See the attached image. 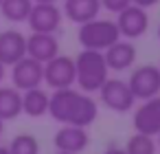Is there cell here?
I'll return each instance as SVG.
<instances>
[{
    "mask_svg": "<svg viewBox=\"0 0 160 154\" xmlns=\"http://www.w3.org/2000/svg\"><path fill=\"white\" fill-rule=\"evenodd\" d=\"M48 114L59 121V123H70V125H92L99 117V106L88 93L75 90L72 86L68 88H57L51 95L48 101Z\"/></svg>",
    "mask_w": 160,
    "mask_h": 154,
    "instance_id": "6da1fadb",
    "label": "cell"
},
{
    "mask_svg": "<svg viewBox=\"0 0 160 154\" xmlns=\"http://www.w3.org/2000/svg\"><path fill=\"white\" fill-rule=\"evenodd\" d=\"M75 84L83 93H99V88L110 77V66L105 62L103 51L83 49L75 57Z\"/></svg>",
    "mask_w": 160,
    "mask_h": 154,
    "instance_id": "7a4b0ae2",
    "label": "cell"
},
{
    "mask_svg": "<svg viewBox=\"0 0 160 154\" xmlns=\"http://www.w3.org/2000/svg\"><path fill=\"white\" fill-rule=\"evenodd\" d=\"M79 44L83 49H94V51H105L112 46L116 40H121V31L116 27V20H103L94 18L83 24H79Z\"/></svg>",
    "mask_w": 160,
    "mask_h": 154,
    "instance_id": "3957f363",
    "label": "cell"
},
{
    "mask_svg": "<svg viewBox=\"0 0 160 154\" xmlns=\"http://www.w3.org/2000/svg\"><path fill=\"white\" fill-rule=\"evenodd\" d=\"M127 84H129L134 97L140 99V101L160 95V66L142 64V66L134 68L129 79H127Z\"/></svg>",
    "mask_w": 160,
    "mask_h": 154,
    "instance_id": "277c9868",
    "label": "cell"
},
{
    "mask_svg": "<svg viewBox=\"0 0 160 154\" xmlns=\"http://www.w3.org/2000/svg\"><path fill=\"white\" fill-rule=\"evenodd\" d=\"M99 97H101V104L114 112H127L134 108V93L129 88L127 82L123 79H105V84L99 88Z\"/></svg>",
    "mask_w": 160,
    "mask_h": 154,
    "instance_id": "5b68a950",
    "label": "cell"
},
{
    "mask_svg": "<svg viewBox=\"0 0 160 154\" xmlns=\"http://www.w3.org/2000/svg\"><path fill=\"white\" fill-rule=\"evenodd\" d=\"M62 18H64V11L57 7V3H33L27 24L31 27V31L57 33L62 27Z\"/></svg>",
    "mask_w": 160,
    "mask_h": 154,
    "instance_id": "8992f818",
    "label": "cell"
},
{
    "mask_svg": "<svg viewBox=\"0 0 160 154\" xmlns=\"http://www.w3.org/2000/svg\"><path fill=\"white\" fill-rule=\"evenodd\" d=\"M116 27L121 31V38H125V40H136V38L145 35L149 29L147 9L132 3L129 7H125L123 11L116 13Z\"/></svg>",
    "mask_w": 160,
    "mask_h": 154,
    "instance_id": "52a82bcc",
    "label": "cell"
},
{
    "mask_svg": "<svg viewBox=\"0 0 160 154\" xmlns=\"http://www.w3.org/2000/svg\"><path fill=\"white\" fill-rule=\"evenodd\" d=\"M75 60L68 55H55L48 62H44V84L53 90L68 88L75 84Z\"/></svg>",
    "mask_w": 160,
    "mask_h": 154,
    "instance_id": "ba28073f",
    "label": "cell"
},
{
    "mask_svg": "<svg viewBox=\"0 0 160 154\" xmlns=\"http://www.w3.org/2000/svg\"><path fill=\"white\" fill-rule=\"evenodd\" d=\"M11 82L18 90H29L40 86L44 82V64L24 55L11 66Z\"/></svg>",
    "mask_w": 160,
    "mask_h": 154,
    "instance_id": "9c48e42d",
    "label": "cell"
},
{
    "mask_svg": "<svg viewBox=\"0 0 160 154\" xmlns=\"http://www.w3.org/2000/svg\"><path fill=\"white\" fill-rule=\"evenodd\" d=\"M90 143V134L83 125H70V123H62V128L55 132L53 136V145L55 150L62 152H72V154H81Z\"/></svg>",
    "mask_w": 160,
    "mask_h": 154,
    "instance_id": "30bf717a",
    "label": "cell"
},
{
    "mask_svg": "<svg viewBox=\"0 0 160 154\" xmlns=\"http://www.w3.org/2000/svg\"><path fill=\"white\" fill-rule=\"evenodd\" d=\"M132 123H134L136 132H145V134H151V136H156L160 132V101H158V95L151 97V99H145L142 106L136 108Z\"/></svg>",
    "mask_w": 160,
    "mask_h": 154,
    "instance_id": "8fae6325",
    "label": "cell"
},
{
    "mask_svg": "<svg viewBox=\"0 0 160 154\" xmlns=\"http://www.w3.org/2000/svg\"><path fill=\"white\" fill-rule=\"evenodd\" d=\"M24 55H27V35H22L16 29L0 31V62L5 66H13Z\"/></svg>",
    "mask_w": 160,
    "mask_h": 154,
    "instance_id": "7c38bea8",
    "label": "cell"
},
{
    "mask_svg": "<svg viewBox=\"0 0 160 154\" xmlns=\"http://www.w3.org/2000/svg\"><path fill=\"white\" fill-rule=\"evenodd\" d=\"M59 53V40L55 33H40L33 31L27 38V55L38 60V62H48L51 57H55Z\"/></svg>",
    "mask_w": 160,
    "mask_h": 154,
    "instance_id": "4fadbf2b",
    "label": "cell"
},
{
    "mask_svg": "<svg viewBox=\"0 0 160 154\" xmlns=\"http://www.w3.org/2000/svg\"><path fill=\"white\" fill-rule=\"evenodd\" d=\"M103 55H105V62H108L110 71L121 73V71H127V68L134 66V62H136V46L132 44V40L123 38V40H116L112 46H108L103 51Z\"/></svg>",
    "mask_w": 160,
    "mask_h": 154,
    "instance_id": "5bb4252c",
    "label": "cell"
},
{
    "mask_svg": "<svg viewBox=\"0 0 160 154\" xmlns=\"http://www.w3.org/2000/svg\"><path fill=\"white\" fill-rule=\"evenodd\" d=\"M101 0H64V16L75 22V24H83L88 20L99 18L101 11Z\"/></svg>",
    "mask_w": 160,
    "mask_h": 154,
    "instance_id": "9a60e30c",
    "label": "cell"
},
{
    "mask_svg": "<svg viewBox=\"0 0 160 154\" xmlns=\"http://www.w3.org/2000/svg\"><path fill=\"white\" fill-rule=\"evenodd\" d=\"M48 101H51V95H48L42 86L22 90V112H24L27 117L38 119V117L48 114Z\"/></svg>",
    "mask_w": 160,
    "mask_h": 154,
    "instance_id": "2e32d148",
    "label": "cell"
},
{
    "mask_svg": "<svg viewBox=\"0 0 160 154\" xmlns=\"http://www.w3.org/2000/svg\"><path fill=\"white\" fill-rule=\"evenodd\" d=\"M18 114H22V90L0 84V119L11 121Z\"/></svg>",
    "mask_w": 160,
    "mask_h": 154,
    "instance_id": "e0dca14e",
    "label": "cell"
},
{
    "mask_svg": "<svg viewBox=\"0 0 160 154\" xmlns=\"http://www.w3.org/2000/svg\"><path fill=\"white\" fill-rule=\"evenodd\" d=\"M31 7H33V0H2L0 3V16L7 22L20 24V22H27Z\"/></svg>",
    "mask_w": 160,
    "mask_h": 154,
    "instance_id": "ac0fdd59",
    "label": "cell"
},
{
    "mask_svg": "<svg viewBox=\"0 0 160 154\" xmlns=\"http://www.w3.org/2000/svg\"><path fill=\"white\" fill-rule=\"evenodd\" d=\"M125 150L127 154H156L158 152V143L151 134H145V132H136L127 139L125 143Z\"/></svg>",
    "mask_w": 160,
    "mask_h": 154,
    "instance_id": "d6986e66",
    "label": "cell"
},
{
    "mask_svg": "<svg viewBox=\"0 0 160 154\" xmlns=\"http://www.w3.org/2000/svg\"><path fill=\"white\" fill-rule=\"evenodd\" d=\"M7 147H9V154H40V141L29 132L16 134Z\"/></svg>",
    "mask_w": 160,
    "mask_h": 154,
    "instance_id": "ffe728a7",
    "label": "cell"
},
{
    "mask_svg": "<svg viewBox=\"0 0 160 154\" xmlns=\"http://www.w3.org/2000/svg\"><path fill=\"white\" fill-rule=\"evenodd\" d=\"M129 5H132V0H101V7L108 9L110 13H118Z\"/></svg>",
    "mask_w": 160,
    "mask_h": 154,
    "instance_id": "44dd1931",
    "label": "cell"
},
{
    "mask_svg": "<svg viewBox=\"0 0 160 154\" xmlns=\"http://www.w3.org/2000/svg\"><path fill=\"white\" fill-rule=\"evenodd\" d=\"M103 154H127V150H125V147H121V145H114V143H112V145H108V147H105V152H103Z\"/></svg>",
    "mask_w": 160,
    "mask_h": 154,
    "instance_id": "7402d4cb",
    "label": "cell"
},
{
    "mask_svg": "<svg viewBox=\"0 0 160 154\" xmlns=\"http://www.w3.org/2000/svg\"><path fill=\"white\" fill-rule=\"evenodd\" d=\"M134 5H140V7H145V9H149V7H153V5H158L160 0H132Z\"/></svg>",
    "mask_w": 160,
    "mask_h": 154,
    "instance_id": "603a6c76",
    "label": "cell"
},
{
    "mask_svg": "<svg viewBox=\"0 0 160 154\" xmlns=\"http://www.w3.org/2000/svg\"><path fill=\"white\" fill-rule=\"evenodd\" d=\"M2 79H5V64L0 62V84H2Z\"/></svg>",
    "mask_w": 160,
    "mask_h": 154,
    "instance_id": "cb8c5ba5",
    "label": "cell"
},
{
    "mask_svg": "<svg viewBox=\"0 0 160 154\" xmlns=\"http://www.w3.org/2000/svg\"><path fill=\"white\" fill-rule=\"evenodd\" d=\"M0 154H9V147L7 145H0Z\"/></svg>",
    "mask_w": 160,
    "mask_h": 154,
    "instance_id": "d4e9b609",
    "label": "cell"
},
{
    "mask_svg": "<svg viewBox=\"0 0 160 154\" xmlns=\"http://www.w3.org/2000/svg\"><path fill=\"white\" fill-rule=\"evenodd\" d=\"M2 132H5V121L0 119V136H2Z\"/></svg>",
    "mask_w": 160,
    "mask_h": 154,
    "instance_id": "484cf974",
    "label": "cell"
},
{
    "mask_svg": "<svg viewBox=\"0 0 160 154\" xmlns=\"http://www.w3.org/2000/svg\"><path fill=\"white\" fill-rule=\"evenodd\" d=\"M33 3H57V0H33Z\"/></svg>",
    "mask_w": 160,
    "mask_h": 154,
    "instance_id": "4316f807",
    "label": "cell"
},
{
    "mask_svg": "<svg viewBox=\"0 0 160 154\" xmlns=\"http://www.w3.org/2000/svg\"><path fill=\"white\" fill-rule=\"evenodd\" d=\"M55 154H72V152H62V150H57Z\"/></svg>",
    "mask_w": 160,
    "mask_h": 154,
    "instance_id": "83f0119b",
    "label": "cell"
},
{
    "mask_svg": "<svg viewBox=\"0 0 160 154\" xmlns=\"http://www.w3.org/2000/svg\"><path fill=\"white\" fill-rule=\"evenodd\" d=\"M156 136H158V141H156V143H158V147H160V132H158V134H156Z\"/></svg>",
    "mask_w": 160,
    "mask_h": 154,
    "instance_id": "f1b7e54d",
    "label": "cell"
},
{
    "mask_svg": "<svg viewBox=\"0 0 160 154\" xmlns=\"http://www.w3.org/2000/svg\"><path fill=\"white\" fill-rule=\"evenodd\" d=\"M158 40H160V24H158Z\"/></svg>",
    "mask_w": 160,
    "mask_h": 154,
    "instance_id": "f546056e",
    "label": "cell"
},
{
    "mask_svg": "<svg viewBox=\"0 0 160 154\" xmlns=\"http://www.w3.org/2000/svg\"><path fill=\"white\" fill-rule=\"evenodd\" d=\"M158 101H160V95H158Z\"/></svg>",
    "mask_w": 160,
    "mask_h": 154,
    "instance_id": "4dcf8cb0",
    "label": "cell"
},
{
    "mask_svg": "<svg viewBox=\"0 0 160 154\" xmlns=\"http://www.w3.org/2000/svg\"><path fill=\"white\" fill-rule=\"evenodd\" d=\"M0 3H2V0H0Z\"/></svg>",
    "mask_w": 160,
    "mask_h": 154,
    "instance_id": "1f68e13d",
    "label": "cell"
}]
</instances>
